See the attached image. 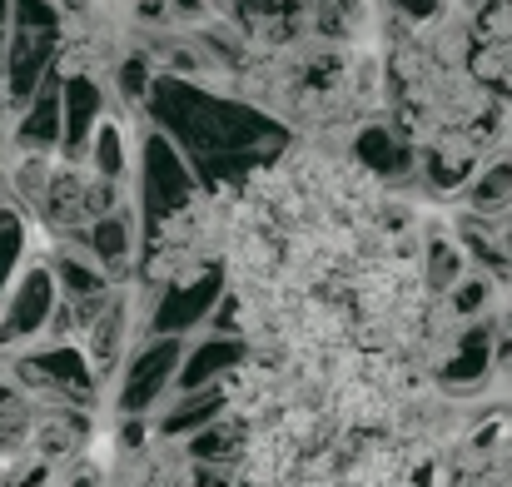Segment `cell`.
I'll return each mask as SVG.
<instances>
[{"mask_svg":"<svg viewBox=\"0 0 512 487\" xmlns=\"http://www.w3.org/2000/svg\"><path fill=\"white\" fill-rule=\"evenodd\" d=\"M90 169L95 174H105V179H125V130L120 125H100L95 135H90Z\"/></svg>","mask_w":512,"mask_h":487,"instance_id":"cell-6","label":"cell"},{"mask_svg":"<svg viewBox=\"0 0 512 487\" xmlns=\"http://www.w3.org/2000/svg\"><path fill=\"white\" fill-rule=\"evenodd\" d=\"M443 5H458V10H478L483 0H443Z\"/></svg>","mask_w":512,"mask_h":487,"instance_id":"cell-9","label":"cell"},{"mask_svg":"<svg viewBox=\"0 0 512 487\" xmlns=\"http://www.w3.org/2000/svg\"><path fill=\"white\" fill-rule=\"evenodd\" d=\"M463 199H468V209L483 214V219L512 214V150L508 145L478 164V174L463 184Z\"/></svg>","mask_w":512,"mask_h":487,"instance_id":"cell-4","label":"cell"},{"mask_svg":"<svg viewBox=\"0 0 512 487\" xmlns=\"http://www.w3.org/2000/svg\"><path fill=\"white\" fill-rule=\"evenodd\" d=\"M493 304V274H468L453 294H448V309L468 324V319H478L483 309Z\"/></svg>","mask_w":512,"mask_h":487,"instance_id":"cell-8","label":"cell"},{"mask_svg":"<svg viewBox=\"0 0 512 487\" xmlns=\"http://www.w3.org/2000/svg\"><path fill=\"white\" fill-rule=\"evenodd\" d=\"M234 438H239V418L234 423L219 418V423H209V428H199L189 438V458L194 463H229L234 458Z\"/></svg>","mask_w":512,"mask_h":487,"instance_id":"cell-7","label":"cell"},{"mask_svg":"<svg viewBox=\"0 0 512 487\" xmlns=\"http://www.w3.org/2000/svg\"><path fill=\"white\" fill-rule=\"evenodd\" d=\"M473 70L503 105H512V0H483L473 10Z\"/></svg>","mask_w":512,"mask_h":487,"instance_id":"cell-2","label":"cell"},{"mask_svg":"<svg viewBox=\"0 0 512 487\" xmlns=\"http://www.w3.org/2000/svg\"><path fill=\"white\" fill-rule=\"evenodd\" d=\"M60 70L70 75H105L125 65V30L115 15H105L90 0H65V25H60Z\"/></svg>","mask_w":512,"mask_h":487,"instance_id":"cell-1","label":"cell"},{"mask_svg":"<svg viewBox=\"0 0 512 487\" xmlns=\"http://www.w3.org/2000/svg\"><path fill=\"white\" fill-rule=\"evenodd\" d=\"M50 279L45 274H30L25 284H20V294H15V304H10V319L0 324L5 338H25V333H35V328L50 319Z\"/></svg>","mask_w":512,"mask_h":487,"instance_id":"cell-5","label":"cell"},{"mask_svg":"<svg viewBox=\"0 0 512 487\" xmlns=\"http://www.w3.org/2000/svg\"><path fill=\"white\" fill-rule=\"evenodd\" d=\"M174 368H179V343H155V348H145V353L130 363V373H125L120 408H125V413L150 408V403L165 393V383L174 378Z\"/></svg>","mask_w":512,"mask_h":487,"instance_id":"cell-3","label":"cell"}]
</instances>
